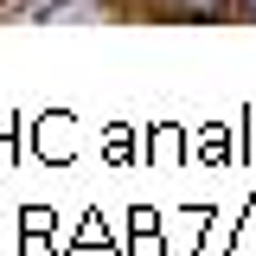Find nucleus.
<instances>
[{
  "label": "nucleus",
  "mask_w": 256,
  "mask_h": 256,
  "mask_svg": "<svg viewBox=\"0 0 256 256\" xmlns=\"http://www.w3.org/2000/svg\"><path fill=\"white\" fill-rule=\"evenodd\" d=\"M237 13H250V20H256V0H237Z\"/></svg>",
  "instance_id": "obj_2"
},
{
  "label": "nucleus",
  "mask_w": 256,
  "mask_h": 256,
  "mask_svg": "<svg viewBox=\"0 0 256 256\" xmlns=\"http://www.w3.org/2000/svg\"><path fill=\"white\" fill-rule=\"evenodd\" d=\"M166 6H180V13H192V20H212V13L230 6V0H166Z\"/></svg>",
  "instance_id": "obj_1"
}]
</instances>
